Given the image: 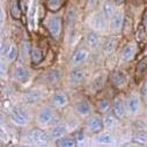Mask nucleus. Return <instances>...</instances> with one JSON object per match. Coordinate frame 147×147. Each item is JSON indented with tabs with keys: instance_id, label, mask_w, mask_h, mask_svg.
<instances>
[{
	"instance_id": "f257e3e1",
	"label": "nucleus",
	"mask_w": 147,
	"mask_h": 147,
	"mask_svg": "<svg viewBox=\"0 0 147 147\" xmlns=\"http://www.w3.org/2000/svg\"><path fill=\"white\" fill-rule=\"evenodd\" d=\"M11 119L19 126H24L29 122V115L23 108H14L11 111Z\"/></svg>"
},
{
	"instance_id": "f03ea898",
	"label": "nucleus",
	"mask_w": 147,
	"mask_h": 147,
	"mask_svg": "<svg viewBox=\"0 0 147 147\" xmlns=\"http://www.w3.org/2000/svg\"><path fill=\"white\" fill-rule=\"evenodd\" d=\"M48 29L50 31V34L52 35V37L58 40L61 35V30H63V21L59 15H53L49 19L48 21Z\"/></svg>"
},
{
	"instance_id": "7ed1b4c3",
	"label": "nucleus",
	"mask_w": 147,
	"mask_h": 147,
	"mask_svg": "<svg viewBox=\"0 0 147 147\" xmlns=\"http://www.w3.org/2000/svg\"><path fill=\"white\" fill-rule=\"evenodd\" d=\"M49 139L50 136L45 131H42L40 129H32L29 132V140L35 145H47L49 142Z\"/></svg>"
},
{
	"instance_id": "20e7f679",
	"label": "nucleus",
	"mask_w": 147,
	"mask_h": 147,
	"mask_svg": "<svg viewBox=\"0 0 147 147\" xmlns=\"http://www.w3.org/2000/svg\"><path fill=\"white\" fill-rule=\"evenodd\" d=\"M55 118V113L52 108L45 105L43 108H41V110L38 111V115H37V122L38 124L43 125V126H47V125H50L51 122L53 121Z\"/></svg>"
},
{
	"instance_id": "39448f33",
	"label": "nucleus",
	"mask_w": 147,
	"mask_h": 147,
	"mask_svg": "<svg viewBox=\"0 0 147 147\" xmlns=\"http://www.w3.org/2000/svg\"><path fill=\"white\" fill-rule=\"evenodd\" d=\"M90 24H92V28L96 31H104L108 27V23H107V16L103 12H98V13H95L93 16H92V21H90Z\"/></svg>"
},
{
	"instance_id": "423d86ee",
	"label": "nucleus",
	"mask_w": 147,
	"mask_h": 147,
	"mask_svg": "<svg viewBox=\"0 0 147 147\" xmlns=\"http://www.w3.org/2000/svg\"><path fill=\"white\" fill-rule=\"evenodd\" d=\"M86 127H87V130L89 132H93V133L100 132L104 127V125H103V118H101V116L97 115V114L92 115L87 119V122H86Z\"/></svg>"
},
{
	"instance_id": "0eeeda50",
	"label": "nucleus",
	"mask_w": 147,
	"mask_h": 147,
	"mask_svg": "<svg viewBox=\"0 0 147 147\" xmlns=\"http://www.w3.org/2000/svg\"><path fill=\"white\" fill-rule=\"evenodd\" d=\"M124 14L122 11H117L115 12V14L110 19V28L114 32H119L123 28L124 24Z\"/></svg>"
},
{
	"instance_id": "6e6552de",
	"label": "nucleus",
	"mask_w": 147,
	"mask_h": 147,
	"mask_svg": "<svg viewBox=\"0 0 147 147\" xmlns=\"http://www.w3.org/2000/svg\"><path fill=\"white\" fill-rule=\"evenodd\" d=\"M126 109L131 115H137L140 110V98L137 94H131L126 101Z\"/></svg>"
},
{
	"instance_id": "1a4fd4ad",
	"label": "nucleus",
	"mask_w": 147,
	"mask_h": 147,
	"mask_svg": "<svg viewBox=\"0 0 147 147\" xmlns=\"http://www.w3.org/2000/svg\"><path fill=\"white\" fill-rule=\"evenodd\" d=\"M14 78L20 84H27L30 79V73L24 66L16 65V67L14 68Z\"/></svg>"
},
{
	"instance_id": "9d476101",
	"label": "nucleus",
	"mask_w": 147,
	"mask_h": 147,
	"mask_svg": "<svg viewBox=\"0 0 147 147\" xmlns=\"http://www.w3.org/2000/svg\"><path fill=\"white\" fill-rule=\"evenodd\" d=\"M110 79H111V84L116 88H122V87H124L126 85V77L124 76V73L121 72V71L113 72L111 76H110Z\"/></svg>"
},
{
	"instance_id": "9b49d317",
	"label": "nucleus",
	"mask_w": 147,
	"mask_h": 147,
	"mask_svg": "<svg viewBox=\"0 0 147 147\" xmlns=\"http://www.w3.org/2000/svg\"><path fill=\"white\" fill-rule=\"evenodd\" d=\"M89 57V51L87 49H79L76 51V53L72 57V64L74 66H78L80 64H84Z\"/></svg>"
},
{
	"instance_id": "f8f14e48",
	"label": "nucleus",
	"mask_w": 147,
	"mask_h": 147,
	"mask_svg": "<svg viewBox=\"0 0 147 147\" xmlns=\"http://www.w3.org/2000/svg\"><path fill=\"white\" fill-rule=\"evenodd\" d=\"M125 110H126V105L124 103V100L119 96H117L114 100L113 103V111L117 117H123L125 115Z\"/></svg>"
},
{
	"instance_id": "ddd939ff",
	"label": "nucleus",
	"mask_w": 147,
	"mask_h": 147,
	"mask_svg": "<svg viewBox=\"0 0 147 147\" xmlns=\"http://www.w3.org/2000/svg\"><path fill=\"white\" fill-rule=\"evenodd\" d=\"M23 98L27 103L34 104L42 98V93L38 89H29L23 94Z\"/></svg>"
},
{
	"instance_id": "4468645a",
	"label": "nucleus",
	"mask_w": 147,
	"mask_h": 147,
	"mask_svg": "<svg viewBox=\"0 0 147 147\" xmlns=\"http://www.w3.org/2000/svg\"><path fill=\"white\" fill-rule=\"evenodd\" d=\"M52 102L58 108H64L68 104V97L65 92H57L52 97Z\"/></svg>"
},
{
	"instance_id": "2eb2a0df",
	"label": "nucleus",
	"mask_w": 147,
	"mask_h": 147,
	"mask_svg": "<svg viewBox=\"0 0 147 147\" xmlns=\"http://www.w3.org/2000/svg\"><path fill=\"white\" fill-rule=\"evenodd\" d=\"M66 131H67L66 125H64V124H57V125H55L52 127V130L50 132V138L52 140H58V139L63 138L66 134Z\"/></svg>"
},
{
	"instance_id": "dca6fc26",
	"label": "nucleus",
	"mask_w": 147,
	"mask_h": 147,
	"mask_svg": "<svg viewBox=\"0 0 147 147\" xmlns=\"http://www.w3.org/2000/svg\"><path fill=\"white\" fill-rule=\"evenodd\" d=\"M76 19H77V11H76V7H69L66 12V16H65V23H66V28L67 30H71L74 26V22H76Z\"/></svg>"
},
{
	"instance_id": "f3484780",
	"label": "nucleus",
	"mask_w": 147,
	"mask_h": 147,
	"mask_svg": "<svg viewBox=\"0 0 147 147\" xmlns=\"http://www.w3.org/2000/svg\"><path fill=\"white\" fill-rule=\"evenodd\" d=\"M60 78H61V73L57 68H53V69L48 71L47 74H45V81L49 85H56L60 80Z\"/></svg>"
},
{
	"instance_id": "a211bd4d",
	"label": "nucleus",
	"mask_w": 147,
	"mask_h": 147,
	"mask_svg": "<svg viewBox=\"0 0 147 147\" xmlns=\"http://www.w3.org/2000/svg\"><path fill=\"white\" fill-rule=\"evenodd\" d=\"M94 140L98 144H103V145H110L115 141V138L111 133H108V132H102L95 136Z\"/></svg>"
},
{
	"instance_id": "6ab92c4d",
	"label": "nucleus",
	"mask_w": 147,
	"mask_h": 147,
	"mask_svg": "<svg viewBox=\"0 0 147 147\" xmlns=\"http://www.w3.org/2000/svg\"><path fill=\"white\" fill-rule=\"evenodd\" d=\"M136 55V44L133 43H129L125 45V48L123 49V52H122V58L123 60L125 61H129L131 60Z\"/></svg>"
},
{
	"instance_id": "aec40b11",
	"label": "nucleus",
	"mask_w": 147,
	"mask_h": 147,
	"mask_svg": "<svg viewBox=\"0 0 147 147\" xmlns=\"http://www.w3.org/2000/svg\"><path fill=\"white\" fill-rule=\"evenodd\" d=\"M77 111L80 116L85 117L90 114V104L87 101H81L77 104Z\"/></svg>"
},
{
	"instance_id": "412c9836",
	"label": "nucleus",
	"mask_w": 147,
	"mask_h": 147,
	"mask_svg": "<svg viewBox=\"0 0 147 147\" xmlns=\"http://www.w3.org/2000/svg\"><path fill=\"white\" fill-rule=\"evenodd\" d=\"M103 125L105 129H114L116 125H117V118H116V115L114 114H108L103 117Z\"/></svg>"
},
{
	"instance_id": "4be33fe9",
	"label": "nucleus",
	"mask_w": 147,
	"mask_h": 147,
	"mask_svg": "<svg viewBox=\"0 0 147 147\" xmlns=\"http://www.w3.org/2000/svg\"><path fill=\"white\" fill-rule=\"evenodd\" d=\"M86 42H87V45H88L89 48H93V49L97 48V47H98V43H100V40H98L97 34L94 32V31L88 32L87 36H86Z\"/></svg>"
},
{
	"instance_id": "5701e85b",
	"label": "nucleus",
	"mask_w": 147,
	"mask_h": 147,
	"mask_svg": "<svg viewBox=\"0 0 147 147\" xmlns=\"http://www.w3.org/2000/svg\"><path fill=\"white\" fill-rule=\"evenodd\" d=\"M85 77V72L81 68H74L69 72V79L73 82H80L84 80Z\"/></svg>"
},
{
	"instance_id": "b1692460",
	"label": "nucleus",
	"mask_w": 147,
	"mask_h": 147,
	"mask_svg": "<svg viewBox=\"0 0 147 147\" xmlns=\"http://www.w3.org/2000/svg\"><path fill=\"white\" fill-rule=\"evenodd\" d=\"M9 9H11V14L14 19H20L21 16V7H20V3L19 0H11L9 3Z\"/></svg>"
},
{
	"instance_id": "393cba45",
	"label": "nucleus",
	"mask_w": 147,
	"mask_h": 147,
	"mask_svg": "<svg viewBox=\"0 0 147 147\" xmlns=\"http://www.w3.org/2000/svg\"><path fill=\"white\" fill-rule=\"evenodd\" d=\"M30 57H31V63L34 65H37L43 60V53L38 48H32L30 50Z\"/></svg>"
},
{
	"instance_id": "a878e982",
	"label": "nucleus",
	"mask_w": 147,
	"mask_h": 147,
	"mask_svg": "<svg viewBox=\"0 0 147 147\" xmlns=\"http://www.w3.org/2000/svg\"><path fill=\"white\" fill-rule=\"evenodd\" d=\"M77 145V139L76 138H72V137H63L60 139L57 140V146L60 147H73Z\"/></svg>"
},
{
	"instance_id": "bb28decb",
	"label": "nucleus",
	"mask_w": 147,
	"mask_h": 147,
	"mask_svg": "<svg viewBox=\"0 0 147 147\" xmlns=\"http://www.w3.org/2000/svg\"><path fill=\"white\" fill-rule=\"evenodd\" d=\"M116 45H117V41L115 40V37H110L109 40L105 41L103 45V51L105 53H111L116 49Z\"/></svg>"
},
{
	"instance_id": "cd10ccee",
	"label": "nucleus",
	"mask_w": 147,
	"mask_h": 147,
	"mask_svg": "<svg viewBox=\"0 0 147 147\" xmlns=\"http://www.w3.org/2000/svg\"><path fill=\"white\" fill-rule=\"evenodd\" d=\"M133 141H136L139 145H145L147 144V132L145 131H139L137 133H134L133 136Z\"/></svg>"
},
{
	"instance_id": "c85d7f7f",
	"label": "nucleus",
	"mask_w": 147,
	"mask_h": 147,
	"mask_svg": "<svg viewBox=\"0 0 147 147\" xmlns=\"http://www.w3.org/2000/svg\"><path fill=\"white\" fill-rule=\"evenodd\" d=\"M16 57H18V49L14 44H11L8 51L6 52V59H7V61H14L16 59Z\"/></svg>"
},
{
	"instance_id": "c756f323",
	"label": "nucleus",
	"mask_w": 147,
	"mask_h": 147,
	"mask_svg": "<svg viewBox=\"0 0 147 147\" xmlns=\"http://www.w3.org/2000/svg\"><path fill=\"white\" fill-rule=\"evenodd\" d=\"M103 13L105 14L107 18H111V16L115 14V7H114V5L110 3V1H107V3L104 4Z\"/></svg>"
},
{
	"instance_id": "7c9ffc66",
	"label": "nucleus",
	"mask_w": 147,
	"mask_h": 147,
	"mask_svg": "<svg viewBox=\"0 0 147 147\" xmlns=\"http://www.w3.org/2000/svg\"><path fill=\"white\" fill-rule=\"evenodd\" d=\"M61 4H63V0H49L48 1V7L52 12H56L61 7Z\"/></svg>"
},
{
	"instance_id": "2f4dec72",
	"label": "nucleus",
	"mask_w": 147,
	"mask_h": 147,
	"mask_svg": "<svg viewBox=\"0 0 147 147\" xmlns=\"http://www.w3.org/2000/svg\"><path fill=\"white\" fill-rule=\"evenodd\" d=\"M97 108H98V110H100L101 113H105V111H108V109L110 108V101L107 100V98L98 101V103H97Z\"/></svg>"
},
{
	"instance_id": "473e14b6",
	"label": "nucleus",
	"mask_w": 147,
	"mask_h": 147,
	"mask_svg": "<svg viewBox=\"0 0 147 147\" xmlns=\"http://www.w3.org/2000/svg\"><path fill=\"white\" fill-rule=\"evenodd\" d=\"M146 69H147V58H144L137 65V73H142Z\"/></svg>"
},
{
	"instance_id": "72a5a7b5",
	"label": "nucleus",
	"mask_w": 147,
	"mask_h": 147,
	"mask_svg": "<svg viewBox=\"0 0 147 147\" xmlns=\"http://www.w3.org/2000/svg\"><path fill=\"white\" fill-rule=\"evenodd\" d=\"M103 84H104V76H98V77H96V78L94 79V82H93V85H94V87H95L96 89L101 88V87L103 86Z\"/></svg>"
},
{
	"instance_id": "f704fd0d",
	"label": "nucleus",
	"mask_w": 147,
	"mask_h": 147,
	"mask_svg": "<svg viewBox=\"0 0 147 147\" xmlns=\"http://www.w3.org/2000/svg\"><path fill=\"white\" fill-rule=\"evenodd\" d=\"M140 94H141V96L144 97V100L147 102V84H144V86H142L141 89H140Z\"/></svg>"
},
{
	"instance_id": "c9c22d12",
	"label": "nucleus",
	"mask_w": 147,
	"mask_h": 147,
	"mask_svg": "<svg viewBox=\"0 0 147 147\" xmlns=\"http://www.w3.org/2000/svg\"><path fill=\"white\" fill-rule=\"evenodd\" d=\"M76 139H77V141H78V142L84 141V139H85V134H84V132H82V131L77 132V134H76Z\"/></svg>"
},
{
	"instance_id": "e433bc0d",
	"label": "nucleus",
	"mask_w": 147,
	"mask_h": 147,
	"mask_svg": "<svg viewBox=\"0 0 147 147\" xmlns=\"http://www.w3.org/2000/svg\"><path fill=\"white\" fill-rule=\"evenodd\" d=\"M5 73H6V64L4 60H1V76H3V78L5 77Z\"/></svg>"
},
{
	"instance_id": "4c0bfd02",
	"label": "nucleus",
	"mask_w": 147,
	"mask_h": 147,
	"mask_svg": "<svg viewBox=\"0 0 147 147\" xmlns=\"http://www.w3.org/2000/svg\"><path fill=\"white\" fill-rule=\"evenodd\" d=\"M124 1H125V0H116L117 4H122V3H124Z\"/></svg>"
}]
</instances>
